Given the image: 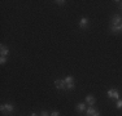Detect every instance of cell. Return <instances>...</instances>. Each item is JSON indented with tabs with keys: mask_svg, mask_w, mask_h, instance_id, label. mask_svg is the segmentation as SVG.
Instances as JSON below:
<instances>
[{
	"mask_svg": "<svg viewBox=\"0 0 122 116\" xmlns=\"http://www.w3.org/2000/svg\"><path fill=\"white\" fill-rule=\"evenodd\" d=\"M14 110V106L12 103H7V104H1L0 106V111L1 112H7V114H12Z\"/></svg>",
	"mask_w": 122,
	"mask_h": 116,
	"instance_id": "obj_1",
	"label": "cell"
},
{
	"mask_svg": "<svg viewBox=\"0 0 122 116\" xmlns=\"http://www.w3.org/2000/svg\"><path fill=\"white\" fill-rule=\"evenodd\" d=\"M107 94H108V97L110 99H117V101L120 99V92H118L117 89H109Z\"/></svg>",
	"mask_w": 122,
	"mask_h": 116,
	"instance_id": "obj_2",
	"label": "cell"
},
{
	"mask_svg": "<svg viewBox=\"0 0 122 116\" xmlns=\"http://www.w3.org/2000/svg\"><path fill=\"white\" fill-rule=\"evenodd\" d=\"M64 80H65V83H66V89H68V90L74 89V77L73 76H66Z\"/></svg>",
	"mask_w": 122,
	"mask_h": 116,
	"instance_id": "obj_3",
	"label": "cell"
},
{
	"mask_svg": "<svg viewBox=\"0 0 122 116\" xmlns=\"http://www.w3.org/2000/svg\"><path fill=\"white\" fill-rule=\"evenodd\" d=\"M87 116H100V112L97 111L95 107H88L87 108Z\"/></svg>",
	"mask_w": 122,
	"mask_h": 116,
	"instance_id": "obj_4",
	"label": "cell"
},
{
	"mask_svg": "<svg viewBox=\"0 0 122 116\" xmlns=\"http://www.w3.org/2000/svg\"><path fill=\"white\" fill-rule=\"evenodd\" d=\"M55 86L57 89H66V83L64 79H60V80H56L55 81Z\"/></svg>",
	"mask_w": 122,
	"mask_h": 116,
	"instance_id": "obj_5",
	"label": "cell"
},
{
	"mask_svg": "<svg viewBox=\"0 0 122 116\" xmlns=\"http://www.w3.org/2000/svg\"><path fill=\"white\" fill-rule=\"evenodd\" d=\"M95 102H96V99H95V97L92 94H88V95H86V103L88 104L90 107L91 106H94Z\"/></svg>",
	"mask_w": 122,
	"mask_h": 116,
	"instance_id": "obj_6",
	"label": "cell"
},
{
	"mask_svg": "<svg viewBox=\"0 0 122 116\" xmlns=\"http://www.w3.org/2000/svg\"><path fill=\"white\" fill-rule=\"evenodd\" d=\"M121 23H122V18H121V16L116 14V16L112 18V26H120Z\"/></svg>",
	"mask_w": 122,
	"mask_h": 116,
	"instance_id": "obj_7",
	"label": "cell"
},
{
	"mask_svg": "<svg viewBox=\"0 0 122 116\" xmlns=\"http://www.w3.org/2000/svg\"><path fill=\"white\" fill-rule=\"evenodd\" d=\"M87 26H88V18H87V17L81 18V21H79V27H81V28H87Z\"/></svg>",
	"mask_w": 122,
	"mask_h": 116,
	"instance_id": "obj_8",
	"label": "cell"
},
{
	"mask_svg": "<svg viewBox=\"0 0 122 116\" xmlns=\"http://www.w3.org/2000/svg\"><path fill=\"white\" fill-rule=\"evenodd\" d=\"M0 54H1L3 57H7L8 54H9V49H8L5 45H1L0 46Z\"/></svg>",
	"mask_w": 122,
	"mask_h": 116,
	"instance_id": "obj_9",
	"label": "cell"
},
{
	"mask_svg": "<svg viewBox=\"0 0 122 116\" xmlns=\"http://www.w3.org/2000/svg\"><path fill=\"white\" fill-rule=\"evenodd\" d=\"M75 108H77V111H79V112L85 111V110H86V103H82V102H81V103H78Z\"/></svg>",
	"mask_w": 122,
	"mask_h": 116,
	"instance_id": "obj_10",
	"label": "cell"
},
{
	"mask_svg": "<svg viewBox=\"0 0 122 116\" xmlns=\"http://www.w3.org/2000/svg\"><path fill=\"white\" fill-rule=\"evenodd\" d=\"M110 30H112V32H118V31H122L121 30V25L120 26H110Z\"/></svg>",
	"mask_w": 122,
	"mask_h": 116,
	"instance_id": "obj_11",
	"label": "cell"
},
{
	"mask_svg": "<svg viewBox=\"0 0 122 116\" xmlns=\"http://www.w3.org/2000/svg\"><path fill=\"white\" fill-rule=\"evenodd\" d=\"M116 107H117L118 110H122V99H118V101H117V104H116Z\"/></svg>",
	"mask_w": 122,
	"mask_h": 116,
	"instance_id": "obj_12",
	"label": "cell"
},
{
	"mask_svg": "<svg viewBox=\"0 0 122 116\" xmlns=\"http://www.w3.org/2000/svg\"><path fill=\"white\" fill-rule=\"evenodd\" d=\"M5 62H7V57H3L1 56V58H0V63H1V65H4Z\"/></svg>",
	"mask_w": 122,
	"mask_h": 116,
	"instance_id": "obj_13",
	"label": "cell"
},
{
	"mask_svg": "<svg viewBox=\"0 0 122 116\" xmlns=\"http://www.w3.org/2000/svg\"><path fill=\"white\" fill-rule=\"evenodd\" d=\"M55 3H56V4H59V5H64V4H65V0H56Z\"/></svg>",
	"mask_w": 122,
	"mask_h": 116,
	"instance_id": "obj_14",
	"label": "cell"
},
{
	"mask_svg": "<svg viewBox=\"0 0 122 116\" xmlns=\"http://www.w3.org/2000/svg\"><path fill=\"white\" fill-rule=\"evenodd\" d=\"M49 116H60V112L59 111H52Z\"/></svg>",
	"mask_w": 122,
	"mask_h": 116,
	"instance_id": "obj_15",
	"label": "cell"
},
{
	"mask_svg": "<svg viewBox=\"0 0 122 116\" xmlns=\"http://www.w3.org/2000/svg\"><path fill=\"white\" fill-rule=\"evenodd\" d=\"M40 116H49V114L47 111H42V114H40Z\"/></svg>",
	"mask_w": 122,
	"mask_h": 116,
	"instance_id": "obj_16",
	"label": "cell"
},
{
	"mask_svg": "<svg viewBox=\"0 0 122 116\" xmlns=\"http://www.w3.org/2000/svg\"><path fill=\"white\" fill-rule=\"evenodd\" d=\"M30 116H38V115H36V114H35V112H33V114H31V115H30Z\"/></svg>",
	"mask_w": 122,
	"mask_h": 116,
	"instance_id": "obj_17",
	"label": "cell"
},
{
	"mask_svg": "<svg viewBox=\"0 0 122 116\" xmlns=\"http://www.w3.org/2000/svg\"><path fill=\"white\" fill-rule=\"evenodd\" d=\"M121 30H122V23H121Z\"/></svg>",
	"mask_w": 122,
	"mask_h": 116,
	"instance_id": "obj_18",
	"label": "cell"
}]
</instances>
